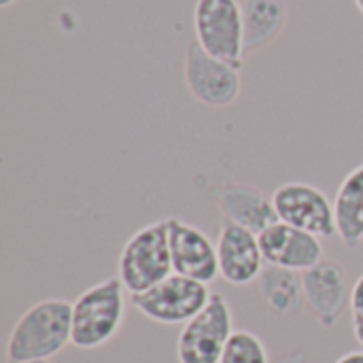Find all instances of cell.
<instances>
[{"instance_id":"6da1fadb","label":"cell","mask_w":363,"mask_h":363,"mask_svg":"<svg viewBox=\"0 0 363 363\" xmlns=\"http://www.w3.org/2000/svg\"><path fill=\"white\" fill-rule=\"evenodd\" d=\"M72 345V302L47 298L32 304L13 325L6 340L11 363L53 359Z\"/></svg>"},{"instance_id":"7a4b0ae2","label":"cell","mask_w":363,"mask_h":363,"mask_svg":"<svg viewBox=\"0 0 363 363\" xmlns=\"http://www.w3.org/2000/svg\"><path fill=\"white\" fill-rule=\"evenodd\" d=\"M119 277L104 279L72 302V347L94 351L111 342L125 319V296Z\"/></svg>"},{"instance_id":"3957f363","label":"cell","mask_w":363,"mask_h":363,"mask_svg":"<svg viewBox=\"0 0 363 363\" xmlns=\"http://www.w3.org/2000/svg\"><path fill=\"white\" fill-rule=\"evenodd\" d=\"M172 270L168 219L153 221L134 232L123 245L117 262V277L130 296L145 294L166 281Z\"/></svg>"},{"instance_id":"277c9868","label":"cell","mask_w":363,"mask_h":363,"mask_svg":"<svg viewBox=\"0 0 363 363\" xmlns=\"http://www.w3.org/2000/svg\"><path fill=\"white\" fill-rule=\"evenodd\" d=\"M194 32L206 53L242 68L247 53L240 0H196Z\"/></svg>"},{"instance_id":"5b68a950","label":"cell","mask_w":363,"mask_h":363,"mask_svg":"<svg viewBox=\"0 0 363 363\" xmlns=\"http://www.w3.org/2000/svg\"><path fill=\"white\" fill-rule=\"evenodd\" d=\"M213 291L206 283L170 274L145 294L130 296L140 315L160 325H185L211 302Z\"/></svg>"},{"instance_id":"8992f818","label":"cell","mask_w":363,"mask_h":363,"mask_svg":"<svg viewBox=\"0 0 363 363\" xmlns=\"http://www.w3.org/2000/svg\"><path fill=\"white\" fill-rule=\"evenodd\" d=\"M234 334L230 302L223 294H213L206 308L183 325L177 338L179 363H219Z\"/></svg>"},{"instance_id":"52a82bcc","label":"cell","mask_w":363,"mask_h":363,"mask_svg":"<svg viewBox=\"0 0 363 363\" xmlns=\"http://www.w3.org/2000/svg\"><path fill=\"white\" fill-rule=\"evenodd\" d=\"M272 204L279 221L304 230L317 238H332L336 230L334 202L311 183L289 181L274 189Z\"/></svg>"},{"instance_id":"ba28073f","label":"cell","mask_w":363,"mask_h":363,"mask_svg":"<svg viewBox=\"0 0 363 363\" xmlns=\"http://www.w3.org/2000/svg\"><path fill=\"white\" fill-rule=\"evenodd\" d=\"M183 77L189 94L206 106L223 108L240 96V68L213 57L198 43H191L185 51Z\"/></svg>"},{"instance_id":"9c48e42d","label":"cell","mask_w":363,"mask_h":363,"mask_svg":"<svg viewBox=\"0 0 363 363\" xmlns=\"http://www.w3.org/2000/svg\"><path fill=\"white\" fill-rule=\"evenodd\" d=\"M304 304L321 328L332 330L351 306V285L347 268L334 259H323L311 270L302 272Z\"/></svg>"},{"instance_id":"30bf717a","label":"cell","mask_w":363,"mask_h":363,"mask_svg":"<svg viewBox=\"0 0 363 363\" xmlns=\"http://www.w3.org/2000/svg\"><path fill=\"white\" fill-rule=\"evenodd\" d=\"M170 257L174 274L211 285L219 277L217 245L196 225L183 219H168Z\"/></svg>"},{"instance_id":"8fae6325","label":"cell","mask_w":363,"mask_h":363,"mask_svg":"<svg viewBox=\"0 0 363 363\" xmlns=\"http://www.w3.org/2000/svg\"><path fill=\"white\" fill-rule=\"evenodd\" d=\"M219 277L230 285H251L264 270L259 236L232 221H223L217 238Z\"/></svg>"},{"instance_id":"7c38bea8","label":"cell","mask_w":363,"mask_h":363,"mask_svg":"<svg viewBox=\"0 0 363 363\" xmlns=\"http://www.w3.org/2000/svg\"><path fill=\"white\" fill-rule=\"evenodd\" d=\"M259 245L266 266H277L294 272H306L325 259L321 238L283 221H277L266 232H262Z\"/></svg>"},{"instance_id":"4fadbf2b","label":"cell","mask_w":363,"mask_h":363,"mask_svg":"<svg viewBox=\"0 0 363 363\" xmlns=\"http://www.w3.org/2000/svg\"><path fill=\"white\" fill-rule=\"evenodd\" d=\"M215 202L225 221L247 228L257 236L279 221L272 196L247 183H225L217 187Z\"/></svg>"},{"instance_id":"5bb4252c","label":"cell","mask_w":363,"mask_h":363,"mask_svg":"<svg viewBox=\"0 0 363 363\" xmlns=\"http://www.w3.org/2000/svg\"><path fill=\"white\" fill-rule=\"evenodd\" d=\"M245 53H255L279 38L287 23V6L283 0H240Z\"/></svg>"},{"instance_id":"9a60e30c","label":"cell","mask_w":363,"mask_h":363,"mask_svg":"<svg viewBox=\"0 0 363 363\" xmlns=\"http://www.w3.org/2000/svg\"><path fill=\"white\" fill-rule=\"evenodd\" d=\"M334 213L342 245L357 249L363 242V164L353 168L340 183L334 198Z\"/></svg>"},{"instance_id":"2e32d148","label":"cell","mask_w":363,"mask_h":363,"mask_svg":"<svg viewBox=\"0 0 363 363\" xmlns=\"http://www.w3.org/2000/svg\"><path fill=\"white\" fill-rule=\"evenodd\" d=\"M257 287L268 311L279 317H291L300 313L304 304V287L300 272L266 266L257 279Z\"/></svg>"},{"instance_id":"e0dca14e","label":"cell","mask_w":363,"mask_h":363,"mask_svg":"<svg viewBox=\"0 0 363 363\" xmlns=\"http://www.w3.org/2000/svg\"><path fill=\"white\" fill-rule=\"evenodd\" d=\"M219 363H268L264 340L249 330H234Z\"/></svg>"},{"instance_id":"ac0fdd59","label":"cell","mask_w":363,"mask_h":363,"mask_svg":"<svg viewBox=\"0 0 363 363\" xmlns=\"http://www.w3.org/2000/svg\"><path fill=\"white\" fill-rule=\"evenodd\" d=\"M351 311H353V317L363 319V274L355 281L351 289Z\"/></svg>"},{"instance_id":"d6986e66","label":"cell","mask_w":363,"mask_h":363,"mask_svg":"<svg viewBox=\"0 0 363 363\" xmlns=\"http://www.w3.org/2000/svg\"><path fill=\"white\" fill-rule=\"evenodd\" d=\"M277 363H306V353H304L302 349H296V351H291L289 355L281 357Z\"/></svg>"},{"instance_id":"ffe728a7","label":"cell","mask_w":363,"mask_h":363,"mask_svg":"<svg viewBox=\"0 0 363 363\" xmlns=\"http://www.w3.org/2000/svg\"><path fill=\"white\" fill-rule=\"evenodd\" d=\"M336 363H363V351H351V353L342 355Z\"/></svg>"},{"instance_id":"44dd1931","label":"cell","mask_w":363,"mask_h":363,"mask_svg":"<svg viewBox=\"0 0 363 363\" xmlns=\"http://www.w3.org/2000/svg\"><path fill=\"white\" fill-rule=\"evenodd\" d=\"M353 332H355V338L359 340V345L363 347V319L362 317H353Z\"/></svg>"},{"instance_id":"7402d4cb","label":"cell","mask_w":363,"mask_h":363,"mask_svg":"<svg viewBox=\"0 0 363 363\" xmlns=\"http://www.w3.org/2000/svg\"><path fill=\"white\" fill-rule=\"evenodd\" d=\"M13 2H17V0H0V6H2V9H6V6H11Z\"/></svg>"},{"instance_id":"603a6c76","label":"cell","mask_w":363,"mask_h":363,"mask_svg":"<svg viewBox=\"0 0 363 363\" xmlns=\"http://www.w3.org/2000/svg\"><path fill=\"white\" fill-rule=\"evenodd\" d=\"M355 4H357V9L363 13V0H355Z\"/></svg>"},{"instance_id":"cb8c5ba5","label":"cell","mask_w":363,"mask_h":363,"mask_svg":"<svg viewBox=\"0 0 363 363\" xmlns=\"http://www.w3.org/2000/svg\"><path fill=\"white\" fill-rule=\"evenodd\" d=\"M23 363H51V359H38V362H23Z\"/></svg>"}]
</instances>
